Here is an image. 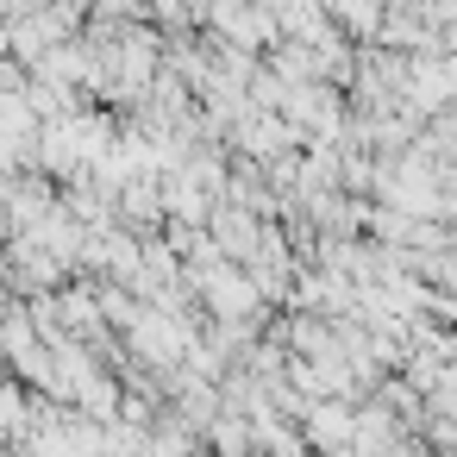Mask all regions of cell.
Masks as SVG:
<instances>
[{
	"label": "cell",
	"instance_id": "cell-2",
	"mask_svg": "<svg viewBox=\"0 0 457 457\" xmlns=\"http://www.w3.org/2000/svg\"><path fill=\"white\" fill-rule=\"evenodd\" d=\"M213 238H220L226 257H251V251H257V226H251L245 207H226V213L213 220Z\"/></svg>",
	"mask_w": 457,
	"mask_h": 457
},
{
	"label": "cell",
	"instance_id": "cell-1",
	"mask_svg": "<svg viewBox=\"0 0 457 457\" xmlns=\"http://www.w3.org/2000/svg\"><path fill=\"white\" fill-rule=\"evenodd\" d=\"M307 445L320 457H351L357 451V413L338 407V395L332 401H307Z\"/></svg>",
	"mask_w": 457,
	"mask_h": 457
}]
</instances>
